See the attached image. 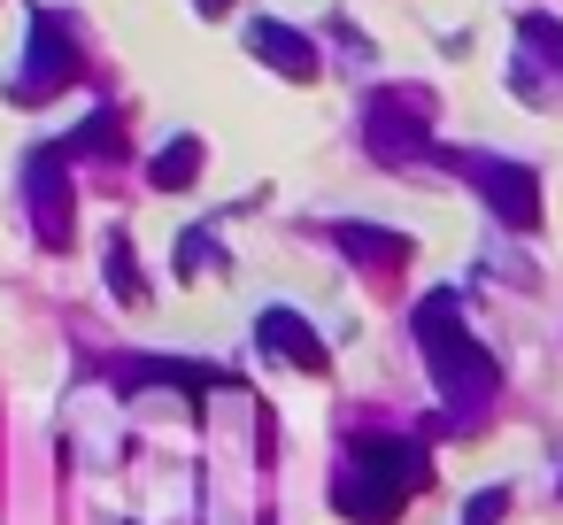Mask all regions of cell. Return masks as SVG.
I'll use <instances>...</instances> for the list:
<instances>
[{"label":"cell","instance_id":"cell-16","mask_svg":"<svg viewBox=\"0 0 563 525\" xmlns=\"http://www.w3.org/2000/svg\"><path fill=\"white\" fill-rule=\"evenodd\" d=\"M501 510H509V486H478L471 494V525H494Z\"/></svg>","mask_w":563,"mask_h":525},{"label":"cell","instance_id":"cell-6","mask_svg":"<svg viewBox=\"0 0 563 525\" xmlns=\"http://www.w3.org/2000/svg\"><path fill=\"white\" fill-rule=\"evenodd\" d=\"M478 194H486V209L509 232H532L540 225V178L525 163H478Z\"/></svg>","mask_w":563,"mask_h":525},{"label":"cell","instance_id":"cell-12","mask_svg":"<svg viewBox=\"0 0 563 525\" xmlns=\"http://www.w3.org/2000/svg\"><path fill=\"white\" fill-rule=\"evenodd\" d=\"M63 155H70V163H78V155H124V117H117V109H93V117L63 140Z\"/></svg>","mask_w":563,"mask_h":525},{"label":"cell","instance_id":"cell-10","mask_svg":"<svg viewBox=\"0 0 563 525\" xmlns=\"http://www.w3.org/2000/svg\"><path fill=\"white\" fill-rule=\"evenodd\" d=\"M201 171H209V147H201L194 132L163 140V147H155V163H147V178H155L163 194H186V186H201Z\"/></svg>","mask_w":563,"mask_h":525},{"label":"cell","instance_id":"cell-1","mask_svg":"<svg viewBox=\"0 0 563 525\" xmlns=\"http://www.w3.org/2000/svg\"><path fill=\"white\" fill-rule=\"evenodd\" d=\"M409 332H417V348H424L432 386L448 394V409H455V417H471V409L494 394V363H486V348L471 340L463 302H455V294H424V302L409 309Z\"/></svg>","mask_w":563,"mask_h":525},{"label":"cell","instance_id":"cell-3","mask_svg":"<svg viewBox=\"0 0 563 525\" xmlns=\"http://www.w3.org/2000/svg\"><path fill=\"white\" fill-rule=\"evenodd\" d=\"M70 78H78V32H70L55 9H40V17H32V63L16 70L9 94H16V101H47V94H63Z\"/></svg>","mask_w":563,"mask_h":525},{"label":"cell","instance_id":"cell-7","mask_svg":"<svg viewBox=\"0 0 563 525\" xmlns=\"http://www.w3.org/2000/svg\"><path fill=\"white\" fill-rule=\"evenodd\" d=\"M401 486L394 479H378V471H363V463H347L340 479H332V510L347 517V525H394L401 517Z\"/></svg>","mask_w":563,"mask_h":525},{"label":"cell","instance_id":"cell-8","mask_svg":"<svg viewBox=\"0 0 563 525\" xmlns=\"http://www.w3.org/2000/svg\"><path fill=\"white\" fill-rule=\"evenodd\" d=\"M247 47H255L278 78H294V86H309V78L324 70L317 40H309V32H294V24H271V17H263V24H247Z\"/></svg>","mask_w":563,"mask_h":525},{"label":"cell","instance_id":"cell-5","mask_svg":"<svg viewBox=\"0 0 563 525\" xmlns=\"http://www.w3.org/2000/svg\"><path fill=\"white\" fill-rule=\"evenodd\" d=\"M255 340H263L278 363L309 371V379H324V371H332V348H324V332H317L301 309H263V317H255Z\"/></svg>","mask_w":563,"mask_h":525},{"label":"cell","instance_id":"cell-15","mask_svg":"<svg viewBox=\"0 0 563 525\" xmlns=\"http://www.w3.org/2000/svg\"><path fill=\"white\" fill-rule=\"evenodd\" d=\"M525 47H532L540 63H563V24H548V17H525Z\"/></svg>","mask_w":563,"mask_h":525},{"label":"cell","instance_id":"cell-17","mask_svg":"<svg viewBox=\"0 0 563 525\" xmlns=\"http://www.w3.org/2000/svg\"><path fill=\"white\" fill-rule=\"evenodd\" d=\"M194 9H201V17H224V9H232V0H194Z\"/></svg>","mask_w":563,"mask_h":525},{"label":"cell","instance_id":"cell-13","mask_svg":"<svg viewBox=\"0 0 563 525\" xmlns=\"http://www.w3.org/2000/svg\"><path fill=\"white\" fill-rule=\"evenodd\" d=\"M101 271H109V294H117V302H147V271H140V255H132L124 232L109 240V263H101Z\"/></svg>","mask_w":563,"mask_h":525},{"label":"cell","instance_id":"cell-14","mask_svg":"<svg viewBox=\"0 0 563 525\" xmlns=\"http://www.w3.org/2000/svg\"><path fill=\"white\" fill-rule=\"evenodd\" d=\"M224 255H217V232H178V278H194V271H217Z\"/></svg>","mask_w":563,"mask_h":525},{"label":"cell","instance_id":"cell-9","mask_svg":"<svg viewBox=\"0 0 563 525\" xmlns=\"http://www.w3.org/2000/svg\"><path fill=\"white\" fill-rule=\"evenodd\" d=\"M355 463L378 471V479H394L401 494L432 486V456H424L417 440H394V433H363V440H355Z\"/></svg>","mask_w":563,"mask_h":525},{"label":"cell","instance_id":"cell-2","mask_svg":"<svg viewBox=\"0 0 563 525\" xmlns=\"http://www.w3.org/2000/svg\"><path fill=\"white\" fill-rule=\"evenodd\" d=\"M363 140H371L378 163H417V155H432V117H424L417 94H371L363 101Z\"/></svg>","mask_w":563,"mask_h":525},{"label":"cell","instance_id":"cell-4","mask_svg":"<svg viewBox=\"0 0 563 525\" xmlns=\"http://www.w3.org/2000/svg\"><path fill=\"white\" fill-rule=\"evenodd\" d=\"M24 194H32V232H40V248H70V232H78V201H70V155H63V147L32 155Z\"/></svg>","mask_w":563,"mask_h":525},{"label":"cell","instance_id":"cell-11","mask_svg":"<svg viewBox=\"0 0 563 525\" xmlns=\"http://www.w3.org/2000/svg\"><path fill=\"white\" fill-rule=\"evenodd\" d=\"M340 255L363 263V271H401L409 263V240L386 232V225H340Z\"/></svg>","mask_w":563,"mask_h":525}]
</instances>
